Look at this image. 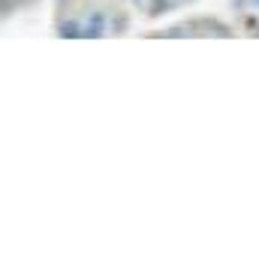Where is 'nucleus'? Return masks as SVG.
<instances>
[]
</instances>
